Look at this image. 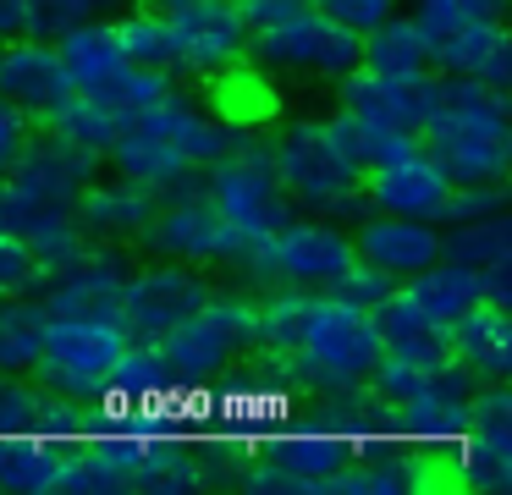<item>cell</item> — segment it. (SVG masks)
Masks as SVG:
<instances>
[{
  "label": "cell",
  "mask_w": 512,
  "mask_h": 495,
  "mask_svg": "<svg viewBox=\"0 0 512 495\" xmlns=\"http://www.w3.org/2000/svg\"><path fill=\"white\" fill-rule=\"evenodd\" d=\"M210 468H204V446L193 440H138V468H133V490L149 495H182V490H204Z\"/></svg>",
  "instance_id": "83f0119b"
},
{
  "label": "cell",
  "mask_w": 512,
  "mask_h": 495,
  "mask_svg": "<svg viewBox=\"0 0 512 495\" xmlns=\"http://www.w3.org/2000/svg\"><path fill=\"white\" fill-rule=\"evenodd\" d=\"M133 121H144L149 132H160V138H166L171 149L188 154L199 171H210V165L221 160V154L248 132V127H237V121H226V116H215V110H204L199 99L177 94V88H166V94H160L155 105H144Z\"/></svg>",
  "instance_id": "d6986e66"
},
{
  "label": "cell",
  "mask_w": 512,
  "mask_h": 495,
  "mask_svg": "<svg viewBox=\"0 0 512 495\" xmlns=\"http://www.w3.org/2000/svg\"><path fill=\"white\" fill-rule=\"evenodd\" d=\"M122 6H133V0H28V22H23V33H39V39H56V33H67L72 22H89V17H116Z\"/></svg>",
  "instance_id": "d6a6232c"
},
{
  "label": "cell",
  "mask_w": 512,
  "mask_h": 495,
  "mask_svg": "<svg viewBox=\"0 0 512 495\" xmlns=\"http://www.w3.org/2000/svg\"><path fill=\"white\" fill-rule=\"evenodd\" d=\"M457 451H463L468 490H485V495L512 490V391H507V380L474 385L463 429H457Z\"/></svg>",
  "instance_id": "8fae6325"
},
{
  "label": "cell",
  "mask_w": 512,
  "mask_h": 495,
  "mask_svg": "<svg viewBox=\"0 0 512 495\" xmlns=\"http://www.w3.org/2000/svg\"><path fill=\"white\" fill-rule=\"evenodd\" d=\"M67 94H72V83H67L56 39H39V33L0 39V99H6V105H17L28 121H39Z\"/></svg>",
  "instance_id": "2e32d148"
},
{
  "label": "cell",
  "mask_w": 512,
  "mask_h": 495,
  "mask_svg": "<svg viewBox=\"0 0 512 495\" xmlns=\"http://www.w3.org/2000/svg\"><path fill=\"white\" fill-rule=\"evenodd\" d=\"M501 209H507V182H452V193H446V204H441V226L501 215Z\"/></svg>",
  "instance_id": "8d00e7d4"
},
{
  "label": "cell",
  "mask_w": 512,
  "mask_h": 495,
  "mask_svg": "<svg viewBox=\"0 0 512 495\" xmlns=\"http://www.w3.org/2000/svg\"><path fill=\"white\" fill-rule=\"evenodd\" d=\"M56 50H61V66H67V83L83 88V94H100V88L127 66L122 44H116V33H111V17L72 22L67 33H56Z\"/></svg>",
  "instance_id": "484cf974"
},
{
  "label": "cell",
  "mask_w": 512,
  "mask_h": 495,
  "mask_svg": "<svg viewBox=\"0 0 512 495\" xmlns=\"http://www.w3.org/2000/svg\"><path fill=\"white\" fill-rule=\"evenodd\" d=\"M347 259H353V226L325 215H292L276 231L248 242L232 270L254 292H270V286H314L320 292L342 275Z\"/></svg>",
  "instance_id": "8992f818"
},
{
  "label": "cell",
  "mask_w": 512,
  "mask_h": 495,
  "mask_svg": "<svg viewBox=\"0 0 512 495\" xmlns=\"http://www.w3.org/2000/svg\"><path fill=\"white\" fill-rule=\"evenodd\" d=\"M138 468V440L127 435H61V479L56 495H127Z\"/></svg>",
  "instance_id": "ac0fdd59"
},
{
  "label": "cell",
  "mask_w": 512,
  "mask_h": 495,
  "mask_svg": "<svg viewBox=\"0 0 512 495\" xmlns=\"http://www.w3.org/2000/svg\"><path fill=\"white\" fill-rule=\"evenodd\" d=\"M45 341V308L39 297H0V369L28 374Z\"/></svg>",
  "instance_id": "1f68e13d"
},
{
  "label": "cell",
  "mask_w": 512,
  "mask_h": 495,
  "mask_svg": "<svg viewBox=\"0 0 512 495\" xmlns=\"http://www.w3.org/2000/svg\"><path fill=\"white\" fill-rule=\"evenodd\" d=\"M430 83H435V72L391 77V72L353 66V72L336 77V116L342 121H369V127L419 132L424 105H430Z\"/></svg>",
  "instance_id": "5bb4252c"
},
{
  "label": "cell",
  "mask_w": 512,
  "mask_h": 495,
  "mask_svg": "<svg viewBox=\"0 0 512 495\" xmlns=\"http://www.w3.org/2000/svg\"><path fill=\"white\" fill-rule=\"evenodd\" d=\"M160 209V193L133 176H116V171H94L89 182L78 187V204H72V220L89 242H138L149 226V215Z\"/></svg>",
  "instance_id": "9a60e30c"
},
{
  "label": "cell",
  "mask_w": 512,
  "mask_h": 495,
  "mask_svg": "<svg viewBox=\"0 0 512 495\" xmlns=\"http://www.w3.org/2000/svg\"><path fill=\"white\" fill-rule=\"evenodd\" d=\"M127 270H133V259L122 242H83L67 264L45 270L34 297L45 314H116V292H122Z\"/></svg>",
  "instance_id": "7c38bea8"
},
{
  "label": "cell",
  "mask_w": 512,
  "mask_h": 495,
  "mask_svg": "<svg viewBox=\"0 0 512 495\" xmlns=\"http://www.w3.org/2000/svg\"><path fill=\"white\" fill-rule=\"evenodd\" d=\"M61 479V435L17 429L0 435V490L6 495H56Z\"/></svg>",
  "instance_id": "4316f807"
},
{
  "label": "cell",
  "mask_w": 512,
  "mask_h": 495,
  "mask_svg": "<svg viewBox=\"0 0 512 495\" xmlns=\"http://www.w3.org/2000/svg\"><path fill=\"white\" fill-rule=\"evenodd\" d=\"M133 347L116 314H45V341H39L34 358V380L56 396H72V402H111L116 385V363Z\"/></svg>",
  "instance_id": "5b68a950"
},
{
  "label": "cell",
  "mask_w": 512,
  "mask_h": 495,
  "mask_svg": "<svg viewBox=\"0 0 512 495\" xmlns=\"http://www.w3.org/2000/svg\"><path fill=\"white\" fill-rule=\"evenodd\" d=\"M402 292H408L435 325H452V319L463 314V308H474L479 297L507 303L512 270H474V264H457V259H435V264H424L419 275H408Z\"/></svg>",
  "instance_id": "44dd1931"
},
{
  "label": "cell",
  "mask_w": 512,
  "mask_h": 495,
  "mask_svg": "<svg viewBox=\"0 0 512 495\" xmlns=\"http://www.w3.org/2000/svg\"><path fill=\"white\" fill-rule=\"evenodd\" d=\"M171 28V72L182 77H226L248 61V28L237 0H155Z\"/></svg>",
  "instance_id": "9c48e42d"
},
{
  "label": "cell",
  "mask_w": 512,
  "mask_h": 495,
  "mask_svg": "<svg viewBox=\"0 0 512 495\" xmlns=\"http://www.w3.org/2000/svg\"><path fill=\"white\" fill-rule=\"evenodd\" d=\"M111 33H116V44H122V55L133 66H160V72H171V61H177V55H171V28H166V17H160L155 0H133V6H122L111 17Z\"/></svg>",
  "instance_id": "f546056e"
},
{
  "label": "cell",
  "mask_w": 512,
  "mask_h": 495,
  "mask_svg": "<svg viewBox=\"0 0 512 495\" xmlns=\"http://www.w3.org/2000/svg\"><path fill=\"white\" fill-rule=\"evenodd\" d=\"M446 193H452V176L435 165V154L424 143H413V149L391 154L380 165H364V204L386 209V215H413L441 226Z\"/></svg>",
  "instance_id": "4fadbf2b"
},
{
  "label": "cell",
  "mask_w": 512,
  "mask_h": 495,
  "mask_svg": "<svg viewBox=\"0 0 512 495\" xmlns=\"http://www.w3.org/2000/svg\"><path fill=\"white\" fill-rule=\"evenodd\" d=\"M28 22V0H0V39H17Z\"/></svg>",
  "instance_id": "ab89813d"
},
{
  "label": "cell",
  "mask_w": 512,
  "mask_h": 495,
  "mask_svg": "<svg viewBox=\"0 0 512 495\" xmlns=\"http://www.w3.org/2000/svg\"><path fill=\"white\" fill-rule=\"evenodd\" d=\"M320 6L331 11L336 22H347L353 33H364V28H375V22L386 17V11H397L402 0H320Z\"/></svg>",
  "instance_id": "f35d334b"
},
{
  "label": "cell",
  "mask_w": 512,
  "mask_h": 495,
  "mask_svg": "<svg viewBox=\"0 0 512 495\" xmlns=\"http://www.w3.org/2000/svg\"><path fill=\"white\" fill-rule=\"evenodd\" d=\"M237 6L254 72H303L336 83L358 66V33L336 22L320 0H237Z\"/></svg>",
  "instance_id": "277c9868"
},
{
  "label": "cell",
  "mask_w": 512,
  "mask_h": 495,
  "mask_svg": "<svg viewBox=\"0 0 512 495\" xmlns=\"http://www.w3.org/2000/svg\"><path fill=\"white\" fill-rule=\"evenodd\" d=\"M353 253L380 264L397 281H408L424 264L441 259V226L435 220H413V215H386V209H364L353 220Z\"/></svg>",
  "instance_id": "e0dca14e"
},
{
  "label": "cell",
  "mask_w": 512,
  "mask_h": 495,
  "mask_svg": "<svg viewBox=\"0 0 512 495\" xmlns=\"http://www.w3.org/2000/svg\"><path fill=\"white\" fill-rule=\"evenodd\" d=\"M270 171L298 215H325L353 226L364 215V160L353 154L342 116H298L265 138Z\"/></svg>",
  "instance_id": "7a4b0ae2"
},
{
  "label": "cell",
  "mask_w": 512,
  "mask_h": 495,
  "mask_svg": "<svg viewBox=\"0 0 512 495\" xmlns=\"http://www.w3.org/2000/svg\"><path fill=\"white\" fill-rule=\"evenodd\" d=\"M375 330H380V347L391 352H446V325H435L402 286L375 308Z\"/></svg>",
  "instance_id": "4dcf8cb0"
},
{
  "label": "cell",
  "mask_w": 512,
  "mask_h": 495,
  "mask_svg": "<svg viewBox=\"0 0 512 495\" xmlns=\"http://www.w3.org/2000/svg\"><path fill=\"white\" fill-rule=\"evenodd\" d=\"M138 248H149L155 259H177V264H199V270H232L243 259L248 237L232 231L215 204L204 198V182L177 187V193L160 198V209L149 215Z\"/></svg>",
  "instance_id": "ba28073f"
},
{
  "label": "cell",
  "mask_w": 512,
  "mask_h": 495,
  "mask_svg": "<svg viewBox=\"0 0 512 495\" xmlns=\"http://www.w3.org/2000/svg\"><path fill=\"white\" fill-rule=\"evenodd\" d=\"M254 314L259 297L237 292V286H215L204 297V308H193L188 319L166 325L160 336H149V358H155L160 391H215L226 385L232 363L243 352H254Z\"/></svg>",
  "instance_id": "3957f363"
},
{
  "label": "cell",
  "mask_w": 512,
  "mask_h": 495,
  "mask_svg": "<svg viewBox=\"0 0 512 495\" xmlns=\"http://www.w3.org/2000/svg\"><path fill=\"white\" fill-rule=\"evenodd\" d=\"M215 292V281L199 264H177V259H155V264H133L116 292V325L133 341L160 336L166 325L188 319L193 308H204V297Z\"/></svg>",
  "instance_id": "30bf717a"
},
{
  "label": "cell",
  "mask_w": 512,
  "mask_h": 495,
  "mask_svg": "<svg viewBox=\"0 0 512 495\" xmlns=\"http://www.w3.org/2000/svg\"><path fill=\"white\" fill-rule=\"evenodd\" d=\"M127 110L122 105H111V99H100V94H83V88H72L67 99H61L50 116H39L34 127L39 132H50V138H61V143H72V149H83V154H94V160H105V149L116 143V132L127 127Z\"/></svg>",
  "instance_id": "cb8c5ba5"
},
{
  "label": "cell",
  "mask_w": 512,
  "mask_h": 495,
  "mask_svg": "<svg viewBox=\"0 0 512 495\" xmlns=\"http://www.w3.org/2000/svg\"><path fill=\"white\" fill-rule=\"evenodd\" d=\"M419 143L435 154V165L452 182H507V165H512L507 88L435 72L430 105H424V121H419Z\"/></svg>",
  "instance_id": "6da1fadb"
},
{
  "label": "cell",
  "mask_w": 512,
  "mask_h": 495,
  "mask_svg": "<svg viewBox=\"0 0 512 495\" xmlns=\"http://www.w3.org/2000/svg\"><path fill=\"white\" fill-rule=\"evenodd\" d=\"M28 138H34V121H28L17 105H6V99H0V176L17 165V154L28 149Z\"/></svg>",
  "instance_id": "74e56055"
},
{
  "label": "cell",
  "mask_w": 512,
  "mask_h": 495,
  "mask_svg": "<svg viewBox=\"0 0 512 495\" xmlns=\"http://www.w3.org/2000/svg\"><path fill=\"white\" fill-rule=\"evenodd\" d=\"M441 259L474 264V270H512V220H507V209H501V215L441 226Z\"/></svg>",
  "instance_id": "f1b7e54d"
},
{
  "label": "cell",
  "mask_w": 512,
  "mask_h": 495,
  "mask_svg": "<svg viewBox=\"0 0 512 495\" xmlns=\"http://www.w3.org/2000/svg\"><path fill=\"white\" fill-rule=\"evenodd\" d=\"M397 286H402L397 275H386L380 264H369V259H358V253H353V259L342 264V275H336V281L325 286V292L342 297V303H353V308H364V314H375V308L386 303V297L397 292Z\"/></svg>",
  "instance_id": "836d02e7"
},
{
  "label": "cell",
  "mask_w": 512,
  "mask_h": 495,
  "mask_svg": "<svg viewBox=\"0 0 512 495\" xmlns=\"http://www.w3.org/2000/svg\"><path fill=\"white\" fill-rule=\"evenodd\" d=\"M408 11L419 17L424 33H452V28H468V22L501 17L507 0H408Z\"/></svg>",
  "instance_id": "e575fe53"
},
{
  "label": "cell",
  "mask_w": 512,
  "mask_h": 495,
  "mask_svg": "<svg viewBox=\"0 0 512 495\" xmlns=\"http://www.w3.org/2000/svg\"><path fill=\"white\" fill-rule=\"evenodd\" d=\"M446 352H452L479 385L507 380L512 374V314H507V303L479 297L474 308H463V314L446 325Z\"/></svg>",
  "instance_id": "7402d4cb"
},
{
  "label": "cell",
  "mask_w": 512,
  "mask_h": 495,
  "mask_svg": "<svg viewBox=\"0 0 512 495\" xmlns=\"http://www.w3.org/2000/svg\"><path fill=\"white\" fill-rule=\"evenodd\" d=\"M430 72L446 77H474V83H512V33L507 17H485L452 33H430Z\"/></svg>",
  "instance_id": "ffe728a7"
},
{
  "label": "cell",
  "mask_w": 512,
  "mask_h": 495,
  "mask_svg": "<svg viewBox=\"0 0 512 495\" xmlns=\"http://www.w3.org/2000/svg\"><path fill=\"white\" fill-rule=\"evenodd\" d=\"M45 270H39L34 248L12 231H0V297H34Z\"/></svg>",
  "instance_id": "d590c367"
},
{
  "label": "cell",
  "mask_w": 512,
  "mask_h": 495,
  "mask_svg": "<svg viewBox=\"0 0 512 495\" xmlns=\"http://www.w3.org/2000/svg\"><path fill=\"white\" fill-rule=\"evenodd\" d=\"M358 66L369 72H391V77H413L430 72V33L419 28L413 11H386L375 28L358 33Z\"/></svg>",
  "instance_id": "d4e9b609"
},
{
  "label": "cell",
  "mask_w": 512,
  "mask_h": 495,
  "mask_svg": "<svg viewBox=\"0 0 512 495\" xmlns=\"http://www.w3.org/2000/svg\"><path fill=\"white\" fill-rule=\"evenodd\" d=\"M204 198L215 204V215L226 220L232 231H243L248 242L276 231L281 220H292V198L281 193L276 171H270V154H265V138L254 127L221 154V160L204 171Z\"/></svg>",
  "instance_id": "52a82bcc"
},
{
  "label": "cell",
  "mask_w": 512,
  "mask_h": 495,
  "mask_svg": "<svg viewBox=\"0 0 512 495\" xmlns=\"http://www.w3.org/2000/svg\"><path fill=\"white\" fill-rule=\"evenodd\" d=\"M105 171H116V176H133V182H144V187H155L160 198L166 193H177V187H193V182H204V171L188 160L182 149H171L160 132H149L144 121H127L122 132H116V143L105 149Z\"/></svg>",
  "instance_id": "603a6c76"
}]
</instances>
